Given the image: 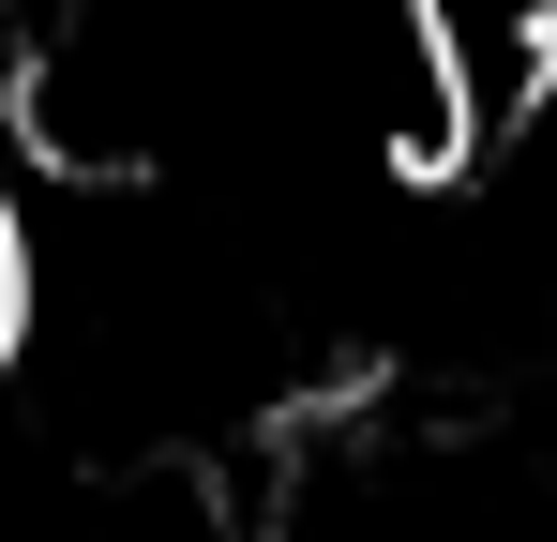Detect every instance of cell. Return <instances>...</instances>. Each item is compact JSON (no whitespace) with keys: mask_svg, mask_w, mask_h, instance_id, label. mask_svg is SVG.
Listing matches in <instances>:
<instances>
[{"mask_svg":"<svg viewBox=\"0 0 557 542\" xmlns=\"http://www.w3.org/2000/svg\"><path fill=\"white\" fill-rule=\"evenodd\" d=\"M30 181H15V136H0V377H15V347H30Z\"/></svg>","mask_w":557,"mask_h":542,"instance_id":"6da1fadb","label":"cell"}]
</instances>
